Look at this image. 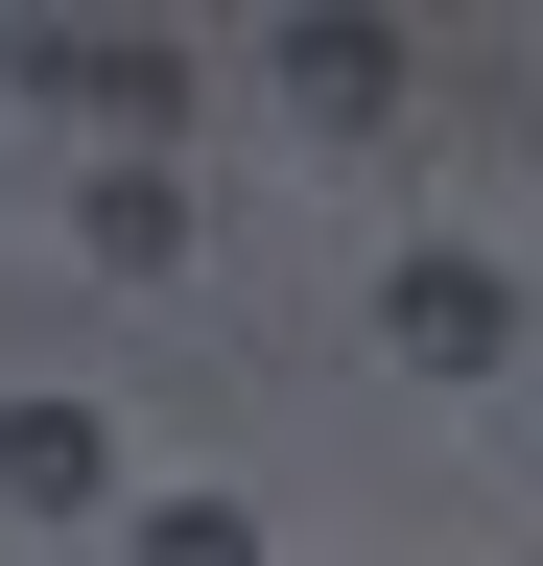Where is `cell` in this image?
Returning a JSON list of instances; mask_svg holds the SVG:
<instances>
[{
    "label": "cell",
    "instance_id": "cell-5",
    "mask_svg": "<svg viewBox=\"0 0 543 566\" xmlns=\"http://www.w3.org/2000/svg\"><path fill=\"white\" fill-rule=\"evenodd\" d=\"M143 566H284V543H260L237 495H166V520H143Z\"/></svg>",
    "mask_w": 543,
    "mask_h": 566
},
{
    "label": "cell",
    "instance_id": "cell-1",
    "mask_svg": "<svg viewBox=\"0 0 543 566\" xmlns=\"http://www.w3.org/2000/svg\"><path fill=\"white\" fill-rule=\"evenodd\" d=\"M378 331L426 354V378H497V331H520V307H497V260H401V283H378Z\"/></svg>",
    "mask_w": 543,
    "mask_h": 566
},
{
    "label": "cell",
    "instance_id": "cell-4",
    "mask_svg": "<svg viewBox=\"0 0 543 566\" xmlns=\"http://www.w3.org/2000/svg\"><path fill=\"white\" fill-rule=\"evenodd\" d=\"M72 237H95L118 283H166V260H189V189H166V166H95V189H72Z\"/></svg>",
    "mask_w": 543,
    "mask_h": 566
},
{
    "label": "cell",
    "instance_id": "cell-3",
    "mask_svg": "<svg viewBox=\"0 0 543 566\" xmlns=\"http://www.w3.org/2000/svg\"><path fill=\"white\" fill-rule=\"evenodd\" d=\"M284 95L355 142V118H401V48H378V24H284Z\"/></svg>",
    "mask_w": 543,
    "mask_h": 566
},
{
    "label": "cell",
    "instance_id": "cell-2",
    "mask_svg": "<svg viewBox=\"0 0 543 566\" xmlns=\"http://www.w3.org/2000/svg\"><path fill=\"white\" fill-rule=\"evenodd\" d=\"M0 495H24V520H95V495H118L95 401H0Z\"/></svg>",
    "mask_w": 543,
    "mask_h": 566
}]
</instances>
